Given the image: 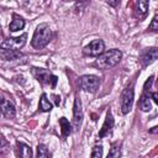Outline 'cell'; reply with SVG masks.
Returning <instances> with one entry per match:
<instances>
[{
    "label": "cell",
    "instance_id": "603a6c76",
    "mask_svg": "<svg viewBox=\"0 0 158 158\" xmlns=\"http://www.w3.org/2000/svg\"><path fill=\"white\" fill-rule=\"evenodd\" d=\"M153 79H154V75H151L146 81H144V85H143V93H148L151 86H152V83H153Z\"/></svg>",
    "mask_w": 158,
    "mask_h": 158
},
{
    "label": "cell",
    "instance_id": "52a82bcc",
    "mask_svg": "<svg viewBox=\"0 0 158 158\" xmlns=\"http://www.w3.org/2000/svg\"><path fill=\"white\" fill-rule=\"evenodd\" d=\"M104 52H105V43L102 40H94L83 49V53L90 57H99Z\"/></svg>",
    "mask_w": 158,
    "mask_h": 158
},
{
    "label": "cell",
    "instance_id": "6da1fadb",
    "mask_svg": "<svg viewBox=\"0 0 158 158\" xmlns=\"http://www.w3.org/2000/svg\"><path fill=\"white\" fill-rule=\"evenodd\" d=\"M122 58V52L120 49H110L104 53H101L96 60H95V67L100 69H110L118 64V62Z\"/></svg>",
    "mask_w": 158,
    "mask_h": 158
},
{
    "label": "cell",
    "instance_id": "3957f363",
    "mask_svg": "<svg viewBox=\"0 0 158 158\" xmlns=\"http://www.w3.org/2000/svg\"><path fill=\"white\" fill-rule=\"evenodd\" d=\"M26 40H27V35L26 33H22L21 36L19 37H10V38H6L1 44L0 47L2 49H6V51H19L20 48H22L25 44H26Z\"/></svg>",
    "mask_w": 158,
    "mask_h": 158
},
{
    "label": "cell",
    "instance_id": "4fadbf2b",
    "mask_svg": "<svg viewBox=\"0 0 158 158\" xmlns=\"http://www.w3.org/2000/svg\"><path fill=\"white\" fill-rule=\"evenodd\" d=\"M25 27V20L17 15H14L12 16V21L10 22V26H9V30L11 32H16L19 30H22Z\"/></svg>",
    "mask_w": 158,
    "mask_h": 158
},
{
    "label": "cell",
    "instance_id": "f1b7e54d",
    "mask_svg": "<svg viewBox=\"0 0 158 158\" xmlns=\"http://www.w3.org/2000/svg\"><path fill=\"white\" fill-rule=\"evenodd\" d=\"M4 100H5V99H4V98H2V95H0V105H1V102H2V101H4Z\"/></svg>",
    "mask_w": 158,
    "mask_h": 158
},
{
    "label": "cell",
    "instance_id": "44dd1931",
    "mask_svg": "<svg viewBox=\"0 0 158 158\" xmlns=\"http://www.w3.org/2000/svg\"><path fill=\"white\" fill-rule=\"evenodd\" d=\"M90 158H102V146L96 144L91 149V156Z\"/></svg>",
    "mask_w": 158,
    "mask_h": 158
},
{
    "label": "cell",
    "instance_id": "9a60e30c",
    "mask_svg": "<svg viewBox=\"0 0 158 158\" xmlns=\"http://www.w3.org/2000/svg\"><path fill=\"white\" fill-rule=\"evenodd\" d=\"M52 107H53V105H52L51 101L47 99V95H46V94H42V95H41V99H40V104H38L40 111H42V112H48V111L52 110Z\"/></svg>",
    "mask_w": 158,
    "mask_h": 158
},
{
    "label": "cell",
    "instance_id": "d6986e66",
    "mask_svg": "<svg viewBox=\"0 0 158 158\" xmlns=\"http://www.w3.org/2000/svg\"><path fill=\"white\" fill-rule=\"evenodd\" d=\"M148 6H149V2L147 1V0H139L138 1V4H137V11H138V15L141 16V17H143L146 14H147V11H148Z\"/></svg>",
    "mask_w": 158,
    "mask_h": 158
},
{
    "label": "cell",
    "instance_id": "d4e9b609",
    "mask_svg": "<svg viewBox=\"0 0 158 158\" xmlns=\"http://www.w3.org/2000/svg\"><path fill=\"white\" fill-rule=\"evenodd\" d=\"M53 99H54L56 106H59V104H60V98H59V95H53Z\"/></svg>",
    "mask_w": 158,
    "mask_h": 158
},
{
    "label": "cell",
    "instance_id": "484cf974",
    "mask_svg": "<svg viewBox=\"0 0 158 158\" xmlns=\"http://www.w3.org/2000/svg\"><path fill=\"white\" fill-rule=\"evenodd\" d=\"M107 4L110 6H118L120 5V1L118 0H116V1H107Z\"/></svg>",
    "mask_w": 158,
    "mask_h": 158
},
{
    "label": "cell",
    "instance_id": "ffe728a7",
    "mask_svg": "<svg viewBox=\"0 0 158 158\" xmlns=\"http://www.w3.org/2000/svg\"><path fill=\"white\" fill-rule=\"evenodd\" d=\"M37 158H49L48 148L42 143L37 146Z\"/></svg>",
    "mask_w": 158,
    "mask_h": 158
},
{
    "label": "cell",
    "instance_id": "2e32d148",
    "mask_svg": "<svg viewBox=\"0 0 158 158\" xmlns=\"http://www.w3.org/2000/svg\"><path fill=\"white\" fill-rule=\"evenodd\" d=\"M59 125H60V131H62V136L63 137H67V136H69L72 133V125L65 117H60L59 118Z\"/></svg>",
    "mask_w": 158,
    "mask_h": 158
},
{
    "label": "cell",
    "instance_id": "ac0fdd59",
    "mask_svg": "<svg viewBox=\"0 0 158 158\" xmlns=\"http://www.w3.org/2000/svg\"><path fill=\"white\" fill-rule=\"evenodd\" d=\"M121 156V143L116 142L111 146L110 151H109V154L106 158H118Z\"/></svg>",
    "mask_w": 158,
    "mask_h": 158
},
{
    "label": "cell",
    "instance_id": "83f0119b",
    "mask_svg": "<svg viewBox=\"0 0 158 158\" xmlns=\"http://www.w3.org/2000/svg\"><path fill=\"white\" fill-rule=\"evenodd\" d=\"M151 133H157V127H152V130L149 131Z\"/></svg>",
    "mask_w": 158,
    "mask_h": 158
},
{
    "label": "cell",
    "instance_id": "5bb4252c",
    "mask_svg": "<svg viewBox=\"0 0 158 158\" xmlns=\"http://www.w3.org/2000/svg\"><path fill=\"white\" fill-rule=\"evenodd\" d=\"M21 53H19L17 51H6V49H2L0 51V58L5 59V60H15V59H19L21 58Z\"/></svg>",
    "mask_w": 158,
    "mask_h": 158
},
{
    "label": "cell",
    "instance_id": "cb8c5ba5",
    "mask_svg": "<svg viewBox=\"0 0 158 158\" xmlns=\"http://www.w3.org/2000/svg\"><path fill=\"white\" fill-rule=\"evenodd\" d=\"M148 28H149L151 31H157V30H158V16H157V15L153 17V20H152V22H151V25H149Z\"/></svg>",
    "mask_w": 158,
    "mask_h": 158
},
{
    "label": "cell",
    "instance_id": "9c48e42d",
    "mask_svg": "<svg viewBox=\"0 0 158 158\" xmlns=\"http://www.w3.org/2000/svg\"><path fill=\"white\" fill-rule=\"evenodd\" d=\"M158 57L157 53V48H147L142 54H141V64L142 67H147L149 64H152Z\"/></svg>",
    "mask_w": 158,
    "mask_h": 158
},
{
    "label": "cell",
    "instance_id": "8992f818",
    "mask_svg": "<svg viewBox=\"0 0 158 158\" xmlns=\"http://www.w3.org/2000/svg\"><path fill=\"white\" fill-rule=\"evenodd\" d=\"M133 98H135V91H133V86L130 85L127 86L122 95H121V112L125 115L127 112H130V110L132 109V104H133Z\"/></svg>",
    "mask_w": 158,
    "mask_h": 158
},
{
    "label": "cell",
    "instance_id": "7402d4cb",
    "mask_svg": "<svg viewBox=\"0 0 158 158\" xmlns=\"http://www.w3.org/2000/svg\"><path fill=\"white\" fill-rule=\"evenodd\" d=\"M7 151H9V142L6 141V138H4V136L0 135V152L6 153Z\"/></svg>",
    "mask_w": 158,
    "mask_h": 158
},
{
    "label": "cell",
    "instance_id": "ba28073f",
    "mask_svg": "<svg viewBox=\"0 0 158 158\" xmlns=\"http://www.w3.org/2000/svg\"><path fill=\"white\" fill-rule=\"evenodd\" d=\"M83 121V109H81V102L78 95L74 98V104H73V125L75 128H79Z\"/></svg>",
    "mask_w": 158,
    "mask_h": 158
},
{
    "label": "cell",
    "instance_id": "7a4b0ae2",
    "mask_svg": "<svg viewBox=\"0 0 158 158\" xmlns=\"http://www.w3.org/2000/svg\"><path fill=\"white\" fill-rule=\"evenodd\" d=\"M51 37H52V32H51L49 26L47 23H41L35 30V33H33L31 44H32L33 48L41 49V48L46 47L49 43Z\"/></svg>",
    "mask_w": 158,
    "mask_h": 158
},
{
    "label": "cell",
    "instance_id": "8fae6325",
    "mask_svg": "<svg viewBox=\"0 0 158 158\" xmlns=\"http://www.w3.org/2000/svg\"><path fill=\"white\" fill-rule=\"evenodd\" d=\"M0 111L1 114L7 117V118H14L15 115H16V109H15V105L10 101V100H4L0 105Z\"/></svg>",
    "mask_w": 158,
    "mask_h": 158
},
{
    "label": "cell",
    "instance_id": "5b68a950",
    "mask_svg": "<svg viewBox=\"0 0 158 158\" xmlns=\"http://www.w3.org/2000/svg\"><path fill=\"white\" fill-rule=\"evenodd\" d=\"M79 86L88 93H95L99 89L100 80L96 75H83L79 78Z\"/></svg>",
    "mask_w": 158,
    "mask_h": 158
},
{
    "label": "cell",
    "instance_id": "30bf717a",
    "mask_svg": "<svg viewBox=\"0 0 158 158\" xmlns=\"http://www.w3.org/2000/svg\"><path fill=\"white\" fill-rule=\"evenodd\" d=\"M112 127H114V117H112L111 111L109 110L106 112V118H105V121H104V123L99 131V138H102L106 135H109V132L112 130Z\"/></svg>",
    "mask_w": 158,
    "mask_h": 158
},
{
    "label": "cell",
    "instance_id": "e0dca14e",
    "mask_svg": "<svg viewBox=\"0 0 158 158\" xmlns=\"http://www.w3.org/2000/svg\"><path fill=\"white\" fill-rule=\"evenodd\" d=\"M139 107L142 111L147 112L152 109V105H151V101H149V96H148V93H143L141 95V99H139Z\"/></svg>",
    "mask_w": 158,
    "mask_h": 158
},
{
    "label": "cell",
    "instance_id": "7c38bea8",
    "mask_svg": "<svg viewBox=\"0 0 158 158\" xmlns=\"http://www.w3.org/2000/svg\"><path fill=\"white\" fill-rule=\"evenodd\" d=\"M19 158H32V149L23 142H17Z\"/></svg>",
    "mask_w": 158,
    "mask_h": 158
},
{
    "label": "cell",
    "instance_id": "277c9868",
    "mask_svg": "<svg viewBox=\"0 0 158 158\" xmlns=\"http://www.w3.org/2000/svg\"><path fill=\"white\" fill-rule=\"evenodd\" d=\"M32 74L35 75V78L42 83V84H51L52 88L56 86L58 78L53 74H51V72H48L47 69H42V68H33L32 69Z\"/></svg>",
    "mask_w": 158,
    "mask_h": 158
},
{
    "label": "cell",
    "instance_id": "4316f807",
    "mask_svg": "<svg viewBox=\"0 0 158 158\" xmlns=\"http://www.w3.org/2000/svg\"><path fill=\"white\" fill-rule=\"evenodd\" d=\"M151 96H152L153 101L157 104V102H158V95H157V93H156V91H154V93H152V94H151Z\"/></svg>",
    "mask_w": 158,
    "mask_h": 158
}]
</instances>
